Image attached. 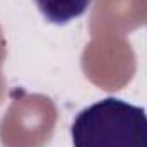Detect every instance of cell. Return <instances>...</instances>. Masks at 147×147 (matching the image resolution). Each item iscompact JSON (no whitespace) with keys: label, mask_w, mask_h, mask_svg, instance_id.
<instances>
[{"label":"cell","mask_w":147,"mask_h":147,"mask_svg":"<svg viewBox=\"0 0 147 147\" xmlns=\"http://www.w3.org/2000/svg\"><path fill=\"white\" fill-rule=\"evenodd\" d=\"M70 135L74 147H147V111L106 98L79 111Z\"/></svg>","instance_id":"6da1fadb"},{"label":"cell","mask_w":147,"mask_h":147,"mask_svg":"<svg viewBox=\"0 0 147 147\" xmlns=\"http://www.w3.org/2000/svg\"><path fill=\"white\" fill-rule=\"evenodd\" d=\"M43 17L53 24H67L80 17L92 0H34Z\"/></svg>","instance_id":"7a4b0ae2"}]
</instances>
